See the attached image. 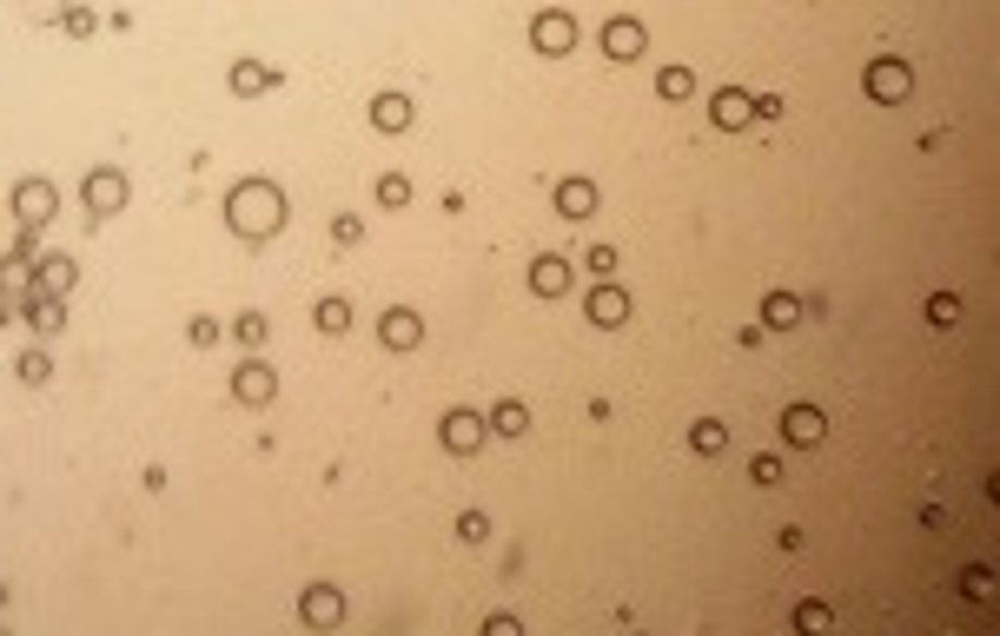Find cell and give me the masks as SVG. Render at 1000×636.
Listing matches in <instances>:
<instances>
[{
	"mask_svg": "<svg viewBox=\"0 0 1000 636\" xmlns=\"http://www.w3.org/2000/svg\"><path fill=\"white\" fill-rule=\"evenodd\" d=\"M232 339L239 345H266V311H245L239 326H232Z\"/></svg>",
	"mask_w": 1000,
	"mask_h": 636,
	"instance_id": "27",
	"label": "cell"
},
{
	"mask_svg": "<svg viewBox=\"0 0 1000 636\" xmlns=\"http://www.w3.org/2000/svg\"><path fill=\"white\" fill-rule=\"evenodd\" d=\"M266 87H272V66H259V60L232 66V94H266Z\"/></svg>",
	"mask_w": 1000,
	"mask_h": 636,
	"instance_id": "21",
	"label": "cell"
},
{
	"mask_svg": "<svg viewBox=\"0 0 1000 636\" xmlns=\"http://www.w3.org/2000/svg\"><path fill=\"white\" fill-rule=\"evenodd\" d=\"M570 279H576V272H570V259H557V253H544V259L531 266V292H537V298H563Z\"/></svg>",
	"mask_w": 1000,
	"mask_h": 636,
	"instance_id": "6",
	"label": "cell"
},
{
	"mask_svg": "<svg viewBox=\"0 0 1000 636\" xmlns=\"http://www.w3.org/2000/svg\"><path fill=\"white\" fill-rule=\"evenodd\" d=\"M643 40H649V34H643V21H630V14L603 27V47H610V60H636V53H643Z\"/></svg>",
	"mask_w": 1000,
	"mask_h": 636,
	"instance_id": "13",
	"label": "cell"
},
{
	"mask_svg": "<svg viewBox=\"0 0 1000 636\" xmlns=\"http://www.w3.org/2000/svg\"><path fill=\"white\" fill-rule=\"evenodd\" d=\"M225 219H232L239 238H272V232L285 225V193H279L272 180H245V186H232Z\"/></svg>",
	"mask_w": 1000,
	"mask_h": 636,
	"instance_id": "1",
	"label": "cell"
},
{
	"mask_svg": "<svg viewBox=\"0 0 1000 636\" xmlns=\"http://www.w3.org/2000/svg\"><path fill=\"white\" fill-rule=\"evenodd\" d=\"M318 332H352V298H339V292H331V298H318Z\"/></svg>",
	"mask_w": 1000,
	"mask_h": 636,
	"instance_id": "19",
	"label": "cell"
},
{
	"mask_svg": "<svg viewBox=\"0 0 1000 636\" xmlns=\"http://www.w3.org/2000/svg\"><path fill=\"white\" fill-rule=\"evenodd\" d=\"M862 87H868V100H907V87H914V73H907V60H868V73H862Z\"/></svg>",
	"mask_w": 1000,
	"mask_h": 636,
	"instance_id": "2",
	"label": "cell"
},
{
	"mask_svg": "<svg viewBox=\"0 0 1000 636\" xmlns=\"http://www.w3.org/2000/svg\"><path fill=\"white\" fill-rule=\"evenodd\" d=\"M331 232H339V246H358V238H365V225H358V219H339Z\"/></svg>",
	"mask_w": 1000,
	"mask_h": 636,
	"instance_id": "35",
	"label": "cell"
},
{
	"mask_svg": "<svg viewBox=\"0 0 1000 636\" xmlns=\"http://www.w3.org/2000/svg\"><path fill=\"white\" fill-rule=\"evenodd\" d=\"M0 292H27V266H21V259L0 266Z\"/></svg>",
	"mask_w": 1000,
	"mask_h": 636,
	"instance_id": "32",
	"label": "cell"
},
{
	"mask_svg": "<svg viewBox=\"0 0 1000 636\" xmlns=\"http://www.w3.org/2000/svg\"><path fill=\"white\" fill-rule=\"evenodd\" d=\"M484 636H524V623H517V616H490Z\"/></svg>",
	"mask_w": 1000,
	"mask_h": 636,
	"instance_id": "33",
	"label": "cell"
},
{
	"mask_svg": "<svg viewBox=\"0 0 1000 636\" xmlns=\"http://www.w3.org/2000/svg\"><path fill=\"white\" fill-rule=\"evenodd\" d=\"M828 623H836V616H828V603H815V597H808V603L795 610V629H802V636H821Z\"/></svg>",
	"mask_w": 1000,
	"mask_h": 636,
	"instance_id": "25",
	"label": "cell"
},
{
	"mask_svg": "<svg viewBox=\"0 0 1000 636\" xmlns=\"http://www.w3.org/2000/svg\"><path fill=\"white\" fill-rule=\"evenodd\" d=\"M748 477H756V485H782V464H776V457H769V451H763V457H756V464H748Z\"/></svg>",
	"mask_w": 1000,
	"mask_h": 636,
	"instance_id": "30",
	"label": "cell"
},
{
	"mask_svg": "<svg viewBox=\"0 0 1000 636\" xmlns=\"http://www.w3.org/2000/svg\"><path fill=\"white\" fill-rule=\"evenodd\" d=\"M411 120H418V113H411L404 94H378V100H371V126H378V133H404Z\"/></svg>",
	"mask_w": 1000,
	"mask_h": 636,
	"instance_id": "15",
	"label": "cell"
},
{
	"mask_svg": "<svg viewBox=\"0 0 1000 636\" xmlns=\"http://www.w3.org/2000/svg\"><path fill=\"white\" fill-rule=\"evenodd\" d=\"M27 318H34L40 332H60V298H47V292L34 298V292H27Z\"/></svg>",
	"mask_w": 1000,
	"mask_h": 636,
	"instance_id": "24",
	"label": "cell"
},
{
	"mask_svg": "<svg viewBox=\"0 0 1000 636\" xmlns=\"http://www.w3.org/2000/svg\"><path fill=\"white\" fill-rule=\"evenodd\" d=\"M690 444H696L703 457H716V451H729V425H722V418H696V425H690Z\"/></svg>",
	"mask_w": 1000,
	"mask_h": 636,
	"instance_id": "18",
	"label": "cell"
},
{
	"mask_svg": "<svg viewBox=\"0 0 1000 636\" xmlns=\"http://www.w3.org/2000/svg\"><path fill=\"white\" fill-rule=\"evenodd\" d=\"M531 40H537L544 53H570V47H576V21L550 8V14H537V21H531Z\"/></svg>",
	"mask_w": 1000,
	"mask_h": 636,
	"instance_id": "3",
	"label": "cell"
},
{
	"mask_svg": "<svg viewBox=\"0 0 1000 636\" xmlns=\"http://www.w3.org/2000/svg\"><path fill=\"white\" fill-rule=\"evenodd\" d=\"M690 87H696L690 66H662V73H656V94H662V100H690Z\"/></svg>",
	"mask_w": 1000,
	"mask_h": 636,
	"instance_id": "22",
	"label": "cell"
},
{
	"mask_svg": "<svg viewBox=\"0 0 1000 636\" xmlns=\"http://www.w3.org/2000/svg\"><path fill=\"white\" fill-rule=\"evenodd\" d=\"M557 212H563V219H590V212H597V186H590V180H563V186H557Z\"/></svg>",
	"mask_w": 1000,
	"mask_h": 636,
	"instance_id": "16",
	"label": "cell"
},
{
	"mask_svg": "<svg viewBox=\"0 0 1000 636\" xmlns=\"http://www.w3.org/2000/svg\"><path fill=\"white\" fill-rule=\"evenodd\" d=\"M961 590H967V597H993V571H987V564H967V571H961Z\"/></svg>",
	"mask_w": 1000,
	"mask_h": 636,
	"instance_id": "28",
	"label": "cell"
},
{
	"mask_svg": "<svg viewBox=\"0 0 1000 636\" xmlns=\"http://www.w3.org/2000/svg\"><path fill=\"white\" fill-rule=\"evenodd\" d=\"M590 318H597V326H623V318H630V292H623L617 279H603V285L590 292Z\"/></svg>",
	"mask_w": 1000,
	"mask_h": 636,
	"instance_id": "11",
	"label": "cell"
},
{
	"mask_svg": "<svg viewBox=\"0 0 1000 636\" xmlns=\"http://www.w3.org/2000/svg\"><path fill=\"white\" fill-rule=\"evenodd\" d=\"M40 285H47V298L73 292V259H47V266H40Z\"/></svg>",
	"mask_w": 1000,
	"mask_h": 636,
	"instance_id": "23",
	"label": "cell"
},
{
	"mask_svg": "<svg viewBox=\"0 0 1000 636\" xmlns=\"http://www.w3.org/2000/svg\"><path fill=\"white\" fill-rule=\"evenodd\" d=\"M378 332H385V345H391V352H411V345L425 339V318H418V311H404V305H391Z\"/></svg>",
	"mask_w": 1000,
	"mask_h": 636,
	"instance_id": "8",
	"label": "cell"
},
{
	"mask_svg": "<svg viewBox=\"0 0 1000 636\" xmlns=\"http://www.w3.org/2000/svg\"><path fill=\"white\" fill-rule=\"evenodd\" d=\"M232 391H239V405H272V391H279V384H272V365H259V358H253V365H239Z\"/></svg>",
	"mask_w": 1000,
	"mask_h": 636,
	"instance_id": "9",
	"label": "cell"
},
{
	"mask_svg": "<svg viewBox=\"0 0 1000 636\" xmlns=\"http://www.w3.org/2000/svg\"><path fill=\"white\" fill-rule=\"evenodd\" d=\"M782 431H789V444H821L828 418H821L815 405H789V412H782Z\"/></svg>",
	"mask_w": 1000,
	"mask_h": 636,
	"instance_id": "14",
	"label": "cell"
},
{
	"mask_svg": "<svg viewBox=\"0 0 1000 636\" xmlns=\"http://www.w3.org/2000/svg\"><path fill=\"white\" fill-rule=\"evenodd\" d=\"M298 610H305V623H312V629H331V623L345 616V597L331 590V584H312V590L298 597Z\"/></svg>",
	"mask_w": 1000,
	"mask_h": 636,
	"instance_id": "4",
	"label": "cell"
},
{
	"mask_svg": "<svg viewBox=\"0 0 1000 636\" xmlns=\"http://www.w3.org/2000/svg\"><path fill=\"white\" fill-rule=\"evenodd\" d=\"M484 530H490V517H484V511H464V517H458V537H464V543H477Z\"/></svg>",
	"mask_w": 1000,
	"mask_h": 636,
	"instance_id": "31",
	"label": "cell"
},
{
	"mask_svg": "<svg viewBox=\"0 0 1000 636\" xmlns=\"http://www.w3.org/2000/svg\"><path fill=\"white\" fill-rule=\"evenodd\" d=\"M438 431H444V444H451L458 457H471V451L484 444V418H477V412H444Z\"/></svg>",
	"mask_w": 1000,
	"mask_h": 636,
	"instance_id": "7",
	"label": "cell"
},
{
	"mask_svg": "<svg viewBox=\"0 0 1000 636\" xmlns=\"http://www.w3.org/2000/svg\"><path fill=\"white\" fill-rule=\"evenodd\" d=\"M709 120H716V126H748V120H756V100H748L742 87H722V94L709 100Z\"/></svg>",
	"mask_w": 1000,
	"mask_h": 636,
	"instance_id": "12",
	"label": "cell"
},
{
	"mask_svg": "<svg viewBox=\"0 0 1000 636\" xmlns=\"http://www.w3.org/2000/svg\"><path fill=\"white\" fill-rule=\"evenodd\" d=\"M14 206H21V219H27V232H34V225H47V219H53V186H47V180H21Z\"/></svg>",
	"mask_w": 1000,
	"mask_h": 636,
	"instance_id": "10",
	"label": "cell"
},
{
	"mask_svg": "<svg viewBox=\"0 0 1000 636\" xmlns=\"http://www.w3.org/2000/svg\"><path fill=\"white\" fill-rule=\"evenodd\" d=\"M21 378H27V384H40V378H47V358H40V352H27V358H21Z\"/></svg>",
	"mask_w": 1000,
	"mask_h": 636,
	"instance_id": "34",
	"label": "cell"
},
{
	"mask_svg": "<svg viewBox=\"0 0 1000 636\" xmlns=\"http://www.w3.org/2000/svg\"><path fill=\"white\" fill-rule=\"evenodd\" d=\"M80 199H87V212H120L126 206V180L120 173H87V193H80Z\"/></svg>",
	"mask_w": 1000,
	"mask_h": 636,
	"instance_id": "5",
	"label": "cell"
},
{
	"mask_svg": "<svg viewBox=\"0 0 1000 636\" xmlns=\"http://www.w3.org/2000/svg\"><path fill=\"white\" fill-rule=\"evenodd\" d=\"M378 206H411V180L404 173H385L378 180Z\"/></svg>",
	"mask_w": 1000,
	"mask_h": 636,
	"instance_id": "26",
	"label": "cell"
},
{
	"mask_svg": "<svg viewBox=\"0 0 1000 636\" xmlns=\"http://www.w3.org/2000/svg\"><path fill=\"white\" fill-rule=\"evenodd\" d=\"M490 431H504V438H524V431H531V412L517 405V397H504V405L490 412Z\"/></svg>",
	"mask_w": 1000,
	"mask_h": 636,
	"instance_id": "20",
	"label": "cell"
},
{
	"mask_svg": "<svg viewBox=\"0 0 1000 636\" xmlns=\"http://www.w3.org/2000/svg\"><path fill=\"white\" fill-rule=\"evenodd\" d=\"M763 326H776V332L802 326V298H789V292H769V298H763Z\"/></svg>",
	"mask_w": 1000,
	"mask_h": 636,
	"instance_id": "17",
	"label": "cell"
},
{
	"mask_svg": "<svg viewBox=\"0 0 1000 636\" xmlns=\"http://www.w3.org/2000/svg\"><path fill=\"white\" fill-rule=\"evenodd\" d=\"M928 318H935V326H954V318H961V298H954V292L928 298Z\"/></svg>",
	"mask_w": 1000,
	"mask_h": 636,
	"instance_id": "29",
	"label": "cell"
}]
</instances>
